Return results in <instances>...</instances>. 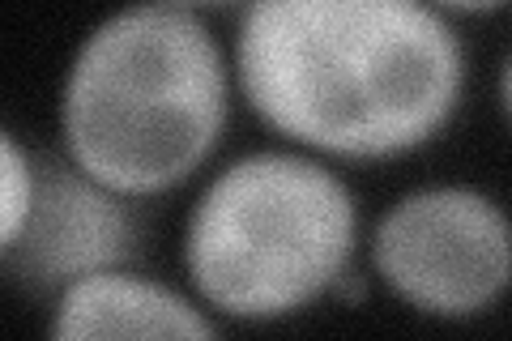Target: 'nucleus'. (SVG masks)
<instances>
[{"mask_svg":"<svg viewBox=\"0 0 512 341\" xmlns=\"http://www.w3.org/2000/svg\"><path fill=\"white\" fill-rule=\"evenodd\" d=\"M231 60L252 116L325 162L419 154L470 81L457 22L423 0H252Z\"/></svg>","mask_w":512,"mask_h":341,"instance_id":"nucleus-1","label":"nucleus"},{"mask_svg":"<svg viewBox=\"0 0 512 341\" xmlns=\"http://www.w3.org/2000/svg\"><path fill=\"white\" fill-rule=\"evenodd\" d=\"M235 90V60L201 9H116L86 30L60 77V150L124 201L167 197L210 167Z\"/></svg>","mask_w":512,"mask_h":341,"instance_id":"nucleus-2","label":"nucleus"},{"mask_svg":"<svg viewBox=\"0 0 512 341\" xmlns=\"http://www.w3.org/2000/svg\"><path fill=\"white\" fill-rule=\"evenodd\" d=\"M363 239L359 197L325 158L248 150L197 192L180 239L188 290L214 316L278 324L338 295Z\"/></svg>","mask_w":512,"mask_h":341,"instance_id":"nucleus-3","label":"nucleus"},{"mask_svg":"<svg viewBox=\"0 0 512 341\" xmlns=\"http://www.w3.org/2000/svg\"><path fill=\"white\" fill-rule=\"evenodd\" d=\"M372 273L414 316L478 320L512 290V214L474 184L410 188L372 226Z\"/></svg>","mask_w":512,"mask_h":341,"instance_id":"nucleus-4","label":"nucleus"},{"mask_svg":"<svg viewBox=\"0 0 512 341\" xmlns=\"http://www.w3.org/2000/svg\"><path fill=\"white\" fill-rule=\"evenodd\" d=\"M133 205L94 184L69 158H39L35 209L22 235L0 248L5 278L22 295L56 303L86 278L137 269L141 222Z\"/></svg>","mask_w":512,"mask_h":341,"instance_id":"nucleus-5","label":"nucleus"},{"mask_svg":"<svg viewBox=\"0 0 512 341\" xmlns=\"http://www.w3.org/2000/svg\"><path fill=\"white\" fill-rule=\"evenodd\" d=\"M47 341H222L218 316L192 290L137 269L99 273L52 303Z\"/></svg>","mask_w":512,"mask_h":341,"instance_id":"nucleus-6","label":"nucleus"},{"mask_svg":"<svg viewBox=\"0 0 512 341\" xmlns=\"http://www.w3.org/2000/svg\"><path fill=\"white\" fill-rule=\"evenodd\" d=\"M39 192V158L18 141V133H0V248L22 235Z\"/></svg>","mask_w":512,"mask_h":341,"instance_id":"nucleus-7","label":"nucleus"},{"mask_svg":"<svg viewBox=\"0 0 512 341\" xmlns=\"http://www.w3.org/2000/svg\"><path fill=\"white\" fill-rule=\"evenodd\" d=\"M495 103H500V116L512 128V47H508V56L500 60V69H495Z\"/></svg>","mask_w":512,"mask_h":341,"instance_id":"nucleus-8","label":"nucleus"}]
</instances>
